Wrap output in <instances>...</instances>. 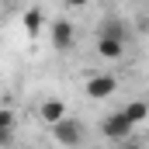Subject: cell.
<instances>
[{
    "label": "cell",
    "mask_w": 149,
    "mask_h": 149,
    "mask_svg": "<svg viewBox=\"0 0 149 149\" xmlns=\"http://www.w3.org/2000/svg\"><path fill=\"white\" fill-rule=\"evenodd\" d=\"M63 3H66V7H70V10H80V7H87V3H90V0H63Z\"/></svg>",
    "instance_id": "11"
},
{
    "label": "cell",
    "mask_w": 149,
    "mask_h": 149,
    "mask_svg": "<svg viewBox=\"0 0 149 149\" xmlns=\"http://www.w3.org/2000/svg\"><path fill=\"white\" fill-rule=\"evenodd\" d=\"M114 90H118V80L111 73H94L87 80V97H94V101H104V97H111Z\"/></svg>",
    "instance_id": "4"
},
{
    "label": "cell",
    "mask_w": 149,
    "mask_h": 149,
    "mask_svg": "<svg viewBox=\"0 0 149 149\" xmlns=\"http://www.w3.org/2000/svg\"><path fill=\"white\" fill-rule=\"evenodd\" d=\"M97 56L108 59V63L121 59V56H125V38L111 35V31H101V35H97Z\"/></svg>",
    "instance_id": "5"
},
{
    "label": "cell",
    "mask_w": 149,
    "mask_h": 149,
    "mask_svg": "<svg viewBox=\"0 0 149 149\" xmlns=\"http://www.w3.org/2000/svg\"><path fill=\"white\" fill-rule=\"evenodd\" d=\"M121 111H125L132 121H135V125H139V121H146V118H149V104H146V101H128Z\"/></svg>",
    "instance_id": "8"
},
{
    "label": "cell",
    "mask_w": 149,
    "mask_h": 149,
    "mask_svg": "<svg viewBox=\"0 0 149 149\" xmlns=\"http://www.w3.org/2000/svg\"><path fill=\"white\" fill-rule=\"evenodd\" d=\"M59 118H66V101H59V97H45V101L38 104V121L56 125Z\"/></svg>",
    "instance_id": "6"
},
{
    "label": "cell",
    "mask_w": 149,
    "mask_h": 149,
    "mask_svg": "<svg viewBox=\"0 0 149 149\" xmlns=\"http://www.w3.org/2000/svg\"><path fill=\"white\" fill-rule=\"evenodd\" d=\"M14 125H17L14 108H10V104H0V128H14Z\"/></svg>",
    "instance_id": "9"
},
{
    "label": "cell",
    "mask_w": 149,
    "mask_h": 149,
    "mask_svg": "<svg viewBox=\"0 0 149 149\" xmlns=\"http://www.w3.org/2000/svg\"><path fill=\"white\" fill-rule=\"evenodd\" d=\"M132 128H135V121L125 111H114V114H108V118L101 121V132H104V139H111V142H125V139L132 135Z\"/></svg>",
    "instance_id": "1"
},
{
    "label": "cell",
    "mask_w": 149,
    "mask_h": 149,
    "mask_svg": "<svg viewBox=\"0 0 149 149\" xmlns=\"http://www.w3.org/2000/svg\"><path fill=\"white\" fill-rule=\"evenodd\" d=\"M52 135H56V142H63V146H80V142H83V125L66 114V118H59V121L52 125Z\"/></svg>",
    "instance_id": "2"
},
{
    "label": "cell",
    "mask_w": 149,
    "mask_h": 149,
    "mask_svg": "<svg viewBox=\"0 0 149 149\" xmlns=\"http://www.w3.org/2000/svg\"><path fill=\"white\" fill-rule=\"evenodd\" d=\"M73 21H66V17H56L52 24H49V42H52V49L56 52H66V49H73Z\"/></svg>",
    "instance_id": "3"
},
{
    "label": "cell",
    "mask_w": 149,
    "mask_h": 149,
    "mask_svg": "<svg viewBox=\"0 0 149 149\" xmlns=\"http://www.w3.org/2000/svg\"><path fill=\"white\" fill-rule=\"evenodd\" d=\"M42 28H45V10L42 7H28L24 10V31L28 35H38Z\"/></svg>",
    "instance_id": "7"
},
{
    "label": "cell",
    "mask_w": 149,
    "mask_h": 149,
    "mask_svg": "<svg viewBox=\"0 0 149 149\" xmlns=\"http://www.w3.org/2000/svg\"><path fill=\"white\" fill-rule=\"evenodd\" d=\"M0 146H14V128H0Z\"/></svg>",
    "instance_id": "10"
}]
</instances>
